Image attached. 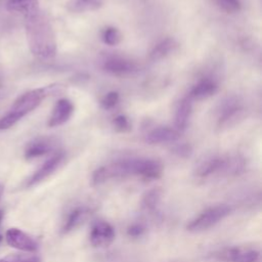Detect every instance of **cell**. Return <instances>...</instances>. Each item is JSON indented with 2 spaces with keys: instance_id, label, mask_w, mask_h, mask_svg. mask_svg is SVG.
<instances>
[{
  "instance_id": "cell-1",
  "label": "cell",
  "mask_w": 262,
  "mask_h": 262,
  "mask_svg": "<svg viewBox=\"0 0 262 262\" xmlns=\"http://www.w3.org/2000/svg\"><path fill=\"white\" fill-rule=\"evenodd\" d=\"M26 35L31 52L40 59H51L56 54V39L51 23L40 10L26 15Z\"/></svg>"
},
{
  "instance_id": "cell-2",
  "label": "cell",
  "mask_w": 262,
  "mask_h": 262,
  "mask_svg": "<svg viewBox=\"0 0 262 262\" xmlns=\"http://www.w3.org/2000/svg\"><path fill=\"white\" fill-rule=\"evenodd\" d=\"M245 168L246 162L241 156L211 155L198 163L194 169V176L200 180L213 176H232L243 173Z\"/></svg>"
},
{
  "instance_id": "cell-3",
  "label": "cell",
  "mask_w": 262,
  "mask_h": 262,
  "mask_svg": "<svg viewBox=\"0 0 262 262\" xmlns=\"http://www.w3.org/2000/svg\"><path fill=\"white\" fill-rule=\"evenodd\" d=\"M59 86L50 85L43 88H37L30 90L20 95L9 108V111L0 119V130H5L12 127L20 119L27 116L29 113L34 111L42 100L54 92Z\"/></svg>"
},
{
  "instance_id": "cell-4",
  "label": "cell",
  "mask_w": 262,
  "mask_h": 262,
  "mask_svg": "<svg viewBox=\"0 0 262 262\" xmlns=\"http://www.w3.org/2000/svg\"><path fill=\"white\" fill-rule=\"evenodd\" d=\"M123 177L135 176L142 180H157L162 177L164 167L162 163L148 158H129L119 160Z\"/></svg>"
},
{
  "instance_id": "cell-5",
  "label": "cell",
  "mask_w": 262,
  "mask_h": 262,
  "mask_svg": "<svg viewBox=\"0 0 262 262\" xmlns=\"http://www.w3.org/2000/svg\"><path fill=\"white\" fill-rule=\"evenodd\" d=\"M230 212L231 208L225 204L208 207L187 223L186 229L189 232H202L208 230L227 217Z\"/></svg>"
},
{
  "instance_id": "cell-6",
  "label": "cell",
  "mask_w": 262,
  "mask_h": 262,
  "mask_svg": "<svg viewBox=\"0 0 262 262\" xmlns=\"http://www.w3.org/2000/svg\"><path fill=\"white\" fill-rule=\"evenodd\" d=\"M246 115V110L241 100L235 96L224 99L218 112L217 127L219 129H227L238 124Z\"/></svg>"
},
{
  "instance_id": "cell-7",
  "label": "cell",
  "mask_w": 262,
  "mask_h": 262,
  "mask_svg": "<svg viewBox=\"0 0 262 262\" xmlns=\"http://www.w3.org/2000/svg\"><path fill=\"white\" fill-rule=\"evenodd\" d=\"M260 253L255 248L225 247L213 253L212 257L223 262H257Z\"/></svg>"
},
{
  "instance_id": "cell-8",
  "label": "cell",
  "mask_w": 262,
  "mask_h": 262,
  "mask_svg": "<svg viewBox=\"0 0 262 262\" xmlns=\"http://www.w3.org/2000/svg\"><path fill=\"white\" fill-rule=\"evenodd\" d=\"M116 232L111 223L104 220H98L92 224L89 242L94 248H105L115 241Z\"/></svg>"
},
{
  "instance_id": "cell-9",
  "label": "cell",
  "mask_w": 262,
  "mask_h": 262,
  "mask_svg": "<svg viewBox=\"0 0 262 262\" xmlns=\"http://www.w3.org/2000/svg\"><path fill=\"white\" fill-rule=\"evenodd\" d=\"M66 159V154L61 150L54 152L48 160H46L42 166L35 171V173L27 180L26 186H33L35 184L40 183L44 179L48 178L50 175H52L63 163Z\"/></svg>"
},
{
  "instance_id": "cell-10",
  "label": "cell",
  "mask_w": 262,
  "mask_h": 262,
  "mask_svg": "<svg viewBox=\"0 0 262 262\" xmlns=\"http://www.w3.org/2000/svg\"><path fill=\"white\" fill-rule=\"evenodd\" d=\"M103 70L117 77H126L135 74L138 71V64L127 57L123 56H110L102 64Z\"/></svg>"
},
{
  "instance_id": "cell-11",
  "label": "cell",
  "mask_w": 262,
  "mask_h": 262,
  "mask_svg": "<svg viewBox=\"0 0 262 262\" xmlns=\"http://www.w3.org/2000/svg\"><path fill=\"white\" fill-rule=\"evenodd\" d=\"M94 209L89 206H77L73 208L67 215L61 226V233L68 234L81 225H83L88 218L93 214Z\"/></svg>"
},
{
  "instance_id": "cell-12",
  "label": "cell",
  "mask_w": 262,
  "mask_h": 262,
  "mask_svg": "<svg viewBox=\"0 0 262 262\" xmlns=\"http://www.w3.org/2000/svg\"><path fill=\"white\" fill-rule=\"evenodd\" d=\"M5 238L7 244L20 251H25L28 253H33L38 250V244L36 241L17 228H10L5 233Z\"/></svg>"
},
{
  "instance_id": "cell-13",
  "label": "cell",
  "mask_w": 262,
  "mask_h": 262,
  "mask_svg": "<svg viewBox=\"0 0 262 262\" xmlns=\"http://www.w3.org/2000/svg\"><path fill=\"white\" fill-rule=\"evenodd\" d=\"M181 132L176 130L174 127L169 126H158L149 130L145 134V141L148 144H163V143H174L180 139Z\"/></svg>"
},
{
  "instance_id": "cell-14",
  "label": "cell",
  "mask_w": 262,
  "mask_h": 262,
  "mask_svg": "<svg viewBox=\"0 0 262 262\" xmlns=\"http://www.w3.org/2000/svg\"><path fill=\"white\" fill-rule=\"evenodd\" d=\"M74 113V104L68 98H60L56 101L52 108L51 115L48 119L47 125L49 127H57L70 120Z\"/></svg>"
},
{
  "instance_id": "cell-15",
  "label": "cell",
  "mask_w": 262,
  "mask_h": 262,
  "mask_svg": "<svg viewBox=\"0 0 262 262\" xmlns=\"http://www.w3.org/2000/svg\"><path fill=\"white\" fill-rule=\"evenodd\" d=\"M56 142L51 137H38L32 140L25 149V158L27 160H33L43 157L51 152L55 148Z\"/></svg>"
},
{
  "instance_id": "cell-16",
  "label": "cell",
  "mask_w": 262,
  "mask_h": 262,
  "mask_svg": "<svg viewBox=\"0 0 262 262\" xmlns=\"http://www.w3.org/2000/svg\"><path fill=\"white\" fill-rule=\"evenodd\" d=\"M192 113V100L186 96L182 98L176 107L174 116V128L179 132L186 129Z\"/></svg>"
},
{
  "instance_id": "cell-17",
  "label": "cell",
  "mask_w": 262,
  "mask_h": 262,
  "mask_svg": "<svg viewBox=\"0 0 262 262\" xmlns=\"http://www.w3.org/2000/svg\"><path fill=\"white\" fill-rule=\"evenodd\" d=\"M218 90V84L215 80L204 78L200 80L189 91L188 97L193 100H203L214 95Z\"/></svg>"
},
{
  "instance_id": "cell-18",
  "label": "cell",
  "mask_w": 262,
  "mask_h": 262,
  "mask_svg": "<svg viewBox=\"0 0 262 262\" xmlns=\"http://www.w3.org/2000/svg\"><path fill=\"white\" fill-rule=\"evenodd\" d=\"M177 48V42L173 38H165L158 42L149 51L148 59L150 61H159L167 56H169L172 52H174Z\"/></svg>"
},
{
  "instance_id": "cell-19",
  "label": "cell",
  "mask_w": 262,
  "mask_h": 262,
  "mask_svg": "<svg viewBox=\"0 0 262 262\" xmlns=\"http://www.w3.org/2000/svg\"><path fill=\"white\" fill-rule=\"evenodd\" d=\"M103 5V0H69L67 9L73 13L90 12L99 9Z\"/></svg>"
},
{
  "instance_id": "cell-20",
  "label": "cell",
  "mask_w": 262,
  "mask_h": 262,
  "mask_svg": "<svg viewBox=\"0 0 262 262\" xmlns=\"http://www.w3.org/2000/svg\"><path fill=\"white\" fill-rule=\"evenodd\" d=\"M6 8L10 12L23 13L26 16L39 9V0H8Z\"/></svg>"
},
{
  "instance_id": "cell-21",
  "label": "cell",
  "mask_w": 262,
  "mask_h": 262,
  "mask_svg": "<svg viewBox=\"0 0 262 262\" xmlns=\"http://www.w3.org/2000/svg\"><path fill=\"white\" fill-rule=\"evenodd\" d=\"M162 189L157 187V188H151L147 190L141 200V207L144 211L152 213L157 210L161 199H162Z\"/></svg>"
},
{
  "instance_id": "cell-22",
  "label": "cell",
  "mask_w": 262,
  "mask_h": 262,
  "mask_svg": "<svg viewBox=\"0 0 262 262\" xmlns=\"http://www.w3.org/2000/svg\"><path fill=\"white\" fill-rule=\"evenodd\" d=\"M101 40L104 44L108 46H116L121 42L122 35L117 28L106 27L101 32Z\"/></svg>"
},
{
  "instance_id": "cell-23",
  "label": "cell",
  "mask_w": 262,
  "mask_h": 262,
  "mask_svg": "<svg viewBox=\"0 0 262 262\" xmlns=\"http://www.w3.org/2000/svg\"><path fill=\"white\" fill-rule=\"evenodd\" d=\"M0 262H41V259L33 254H10L2 258Z\"/></svg>"
},
{
  "instance_id": "cell-24",
  "label": "cell",
  "mask_w": 262,
  "mask_h": 262,
  "mask_svg": "<svg viewBox=\"0 0 262 262\" xmlns=\"http://www.w3.org/2000/svg\"><path fill=\"white\" fill-rule=\"evenodd\" d=\"M218 6L227 13H234L242 9V0H216Z\"/></svg>"
},
{
  "instance_id": "cell-25",
  "label": "cell",
  "mask_w": 262,
  "mask_h": 262,
  "mask_svg": "<svg viewBox=\"0 0 262 262\" xmlns=\"http://www.w3.org/2000/svg\"><path fill=\"white\" fill-rule=\"evenodd\" d=\"M120 100V94L117 91H110L103 95L100 99V105L104 110H112L115 107Z\"/></svg>"
},
{
  "instance_id": "cell-26",
  "label": "cell",
  "mask_w": 262,
  "mask_h": 262,
  "mask_svg": "<svg viewBox=\"0 0 262 262\" xmlns=\"http://www.w3.org/2000/svg\"><path fill=\"white\" fill-rule=\"evenodd\" d=\"M113 125L118 132H128L131 129V123L129 119L124 115H118L113 120Z\"/></svg>"
},
{
  "instance_id": "cell-27",
  "label": "cell",
  "mask_w": 262,
  "mask_h": 262,
  "mask_svg": "<svg viewBox=\"0 0 262 262\" xmlns=\"http://www.w3.org/2000/svg\"><path fill=\"white\" fill-rule=\"evenodd\" d=\"M171 151L179 157V158H189L190 155L192 154V148L191 146L186 143V142H181V143H177L175 144L172 148H171Z\"/></svg>"
},
{
  "instance_id": "cell-28",
  "label": "cell",
  "mask_w": 262,
  "mask_h": 262,
  "mask_svg": "<svg viewBox=\"0 0 262 262\" xmlns=\"http://www.w3.org/2000/svg\"><path fill=\"white\" fill-rule=\"evenodd\" d=\"M146 231V227L142 223H133L127 227V235L132 238H138L142 236Z\"/></svg>"
},
{
  "instance_id": "cell-29",
  "label": "cell",
  "mask_w": 262,
  "mask_h": 262,
  "mask_svg": "<svg viewBox=\"0 0 262 262\" xmlns=\"http://www.w3.org/2000/svg\"><path fill=\"white\" fill-rule=\"evenodd\" d=\"M2 217H3V212L0 210V223H1V220H2Z\"/></svg>"
},
{
  "instance_id": "cell-30",
  "label": "cell",
  "mask_w": 262,
  "mask_h": 262,
  "mask_svg": "<svg viewBox=\"0 0 262 262\" xmlns=\"http://www.w3.org/2000/svg\"><path fill=\"white\" fill-rule=\"evenodd\" d=\"M2 190H3V188H2V186L0 185V198H1V194H2Z\"/></svg>"
},
{
  "instance_id": "cell-31",
  "label": "cell",
  "mask_w": 262,
  "mask_h": 262,
  "mask_svg": "<svg viewBox=\"0 0 262 262\" xmlns=\"http://www.w3.org/2000/svg\"><path fill=\"white\" fill-rule=\"evenodd\" d=\"M1 241H2V236L0 235V242H1Z\"/></svg>"
}]
</instances>
